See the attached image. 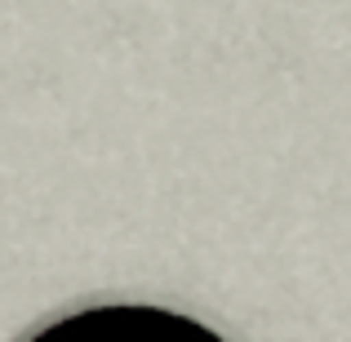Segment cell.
<instances>
[{
  "label": "cell",
  "mask_w": 351,
  "mask_h": 342,
  "mask_svg": "<svg viewBox=\"0 0 351 342\" xmlns=\"http://www.w3.org/2000/svg\"><path fill=\"white\" fill-rule=\"evenodd\" d=\"M45 338H85V342H178V338H214L205 325L187 316H173L160 307H134V302H116V307H89L71 311V316L53 320L40 329Z\"/></svg>",
  "instance_id": "obj_1"
}]
</instances>
